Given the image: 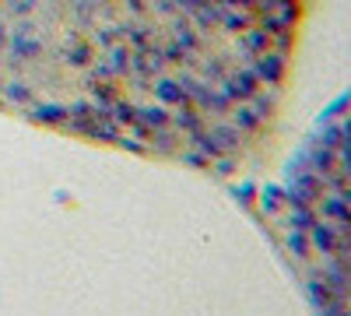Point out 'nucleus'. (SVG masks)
I'll use <instances>...</instances> for the list:
<instances>
[{
    "label": "nucleus",
    "mask_w": 351,
    "mask_h": 316,
    "mask_svg": "<svg viewBox=\"0 0 351 316\" xmlns=\"http://www.w3.org/2000/svg\"><path fill=\"white\" fill-rule=\"evenodd\" d=\"M306 0H0V112L236 176L271 141Z\"/></svg>",
    "instance_id": "1"
},
{
    "label": "nucleus",
    "mask_w": 351,
    "mask_h": 316,
    "mask_svg": "<svg viewBox=\"0 0 351 316\" xmlns=\"http://www.w3.org/2000/svg\"><path fill=\"white\" fill-rule=\"evenodd\" d=\"M263 221L281 236L299 278L316 306L344 309V117L334 109L306 148V165H291V180L267 200Z\"/></svg>",
    "instance_id": "2"
}]
</instances>
